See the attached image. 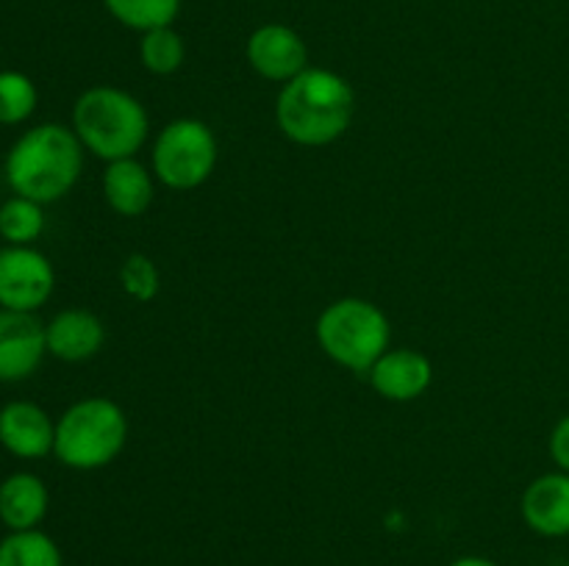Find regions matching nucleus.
I'll list each match as a JSON object with an SVG mask.
<instances>
[{"label":"nucleus","mask_w":569,"mask_h":566,"mask_svg":"<svg viewBox=\"0 0 569 566\" xmlns=\"http://www.w3.org/2000/svg\"><path fill=\"white\" fill-rule=\"evenodd\" d=\"M356 114V92L339 72L306 67L287 81L276 100V122L283 137L303 148H326L348 133Z\"/></svg>","instance_id":"1"},{"label":"nucleus","mask_w":569,"mask_h":566,"mask_svg":"<svg viewBox=\"0 0 569 566\" xmlns=\"http://www.w3.org/2000/svg\"><path fill=\"white\" fill-rule=\"evenodd\" d=\"M81 170V139L59 122H44L22 133L6 159V178L14 194L42 205L64 198L78 183Z\"/></svg>","instance_id":"2"},{"label":"nucleus","mask_w":569,"mask_h":566,"mask_svg":"<svg viewBox=\"0 0 569 566\" xmlns=\"http://www.w3.org/2000/svg\"><path fill=\"white\" fill-rule=\"evenodd\" d=\"M72 131L83 150L106 164L120 159H137L150 133L144 105L131 92L117 87H92L76 100Z\"/></svg>","instance_id":"3"},{"label":"nucleus","mask_w":569,"mask_h":566,"mask_svg":"<svg viewBox=\"0 0 569 566\" xmlns=\"http://www.w3.org/2000/svg\"><path fill=\"white\" fill-rule=\"evenodd\" d=\"M128 416L114 400L87 397L56 422L53 453L64 466L92 472L109 466L126 449Z\"/></svg>","instance_id":"4"},{"label":"nucleus","mask_w":569,"mask_h":566,"mask_svg":"<svg viewBox=\"0 0 569 566\" xmlns=\"http://www.w3.org/2000/svg\"><path fill=\"white\" fill-rule=\"evenodd\" d=\"M315 333L322 353L350 372H370L392 342L389 316L365 297L333 300L317 316Z\"/></svg>","instance_id":"5"},{"label":"nucleus","mask_w":569,"mask_h":566,"mask_svg":"<svg viewBox=\"0 0 569 566\" xmlns=\"http://www.w3.org/2000/svg\"><path fill=\"white\" fill-rule=\"evenodd\" d=\"M220 159L214 131L203 120L181 117L167 122L153 142V175L176 192L203 186Z\"/></svg>","instance_id":"6"},{"label":"nucleus","mask_w":569,"mask_h":566,"mask_svg":"<svg viewBox=\"0 0 569 566\" xmlns=\"http://www.w3.org/2000/svg\"><path fill=\"white\" fill-rule=\"evenodd\" d=\"M53 264L28 244L0 250V305L9 311H37L53 294Z\"/></svg>","instance_id":"7"},{"label":"nucleus","mask_w":569,"mask_h":566,"mask_svg":"<svg viewBox=\"0 0 569 566\" xmlns=\"http://www.w3.org/2000/svg\"><path fill=\"white\" fill-rule=\"evenodd\" d=\"M244 53H248V64L253 67L256 75L267 78V81L287 83L300 75L306 67H311L306 39L283 22H267V26L256 28L248 37Z\"/></svg>","instance_id":"8"},{"label":"nucleus","mask_w":569,"mask_h":566,"mask_svg":"<svg viewBox=\"0 0 569 566\" xmlns=\"http://www.w3.org/2000/svg\"><path fill=\"white\" fill-rule=\"evenodd\" d=\"M48 353L44 325L31 311H0V381H26Z\"/></svg>","instance_id":"9"},{"label":"nucleus","mask_w":569,"mask_h":566,"mask_svg":"<svg viewBox=\"0 0 569 566\" xmlns=\"http://www.w3.org/2000/svg\"><path fill=\"white\" fill-rule=\"evenodd\" d=\"M370 383L383 400L411 403L422 397L433 383V366L428 355L411 347H389L370 370Z\"/></svg>","instance_id":"10"},{"label":"nucleus","mask_w":569,"mask_h":566,"mask_svg":"<svg viewBox=\"0 0 569 566\" xmlns=\"http://www.w3.org/2000/svg\"><path fill=\"white\" fill-rule=\"evenodd\" d=\"M520 514L537 536H569V472H548L528 483L520 499Z\"/></svg>","instance_id":"11"},{"label":"nucleus","mask_w":569,"mask_h":566,"mask_svg":"<svg viewBox=\"0 0 569 566\" xmlns=\"http://www.w3.org/2000/svg\"><path fill=\"white\" fill-rule=\"evenodd\" d=\"M56 425L37 403L17 400L0 411V444L17 458H42L53 453Z\"/></svg>","instance_id":"12"},{"label":"nucleus","mask_w":569,"mask_h":566,"mask_svg":"<svg viewBox=\"0 0 569 566\" xmlns=\"http://www.w3.org/2000/svg\"><path fill=\"white\" fill-rule=\"evenodd\" d=\"M44 338H48V353H53L61 361H70V364H78V361H89L100 353L106 342V327L92 311L67 309L59 311L44 325Z\"/></svg>","instance_id":"13"},{"label":"nucleus","mask_w":569,"mask_h":566,"mask_svg":"<svg viewBox=\"0 0 569 566\" xmlns=\"http://www.w3.org/2000/svg\"><path fill=\"white\" fill-rule=\"evenodd\" d=\"M153 172L137 159H120L106 164L103 198L120 216H142L156 200Z\"/></svg>","instance_id":"14"},{"label":"nucleus","mask_w":569,"mask_h":566,"mask_svg":"<svg viewBox=\"0 0 569 566\" xmlns=\"http://www.w3.org/2000/svg\"><path fill=\"white\" fill-rule=\"evenodd\" d=\"M48 488L31 472H17L0 483V519L11 530H33L48 514Z\"/></svg>","instance_id":"15"},{"label":"nucleus","mask_w":569,"mask_h":566,"mask_svg":"<svg viewBox=\"0 0 569 566\" xmlns=\"http://www.w3.org/2000/svg\"><path fill=\"white\" fill-rule=\"evenodd\" d=\"M103 6L120 26L139 33L172 26L181 14V0H103Z\"/></svg>","instance_id":"16"},{"label":"nucleus","mask_w":569,"mask_h":566,"mask_svg":"<svg viewBox=\"0 0 569 566\" xmlns=\"http://www.w3.org/2000/svg\"><path fill=\"white\" fill-rule=\"evenodd\" d=\"M0 566H64L59 547L50 536L33 530H11L0 542Z\"/></svg>","instance_id":"17"},{"label":"nucleus","mask_w":569,"mask_h":566,"mask_svg":"<svg viewBox=\"0 0 569 566\" xmlns=\"http://www.w3.org/2000/svg\"><path fill=\"white\" fill-rule=\"evenodd\" d=\"M187 59V44L172 26L153 28L139 39V61L153 75H172Z\"/></svg>","instance_id":"18"},{"label":"nucleus","mask_w":569,"mask_h":566,"mask_svg":"<svg viewBox=\"0 0 569 566\" xmlns=\"http://www.w3.org/2000/svg\"><path fill=\"white\" fill-rule=\"evenodd\" d=\"M44 228L42 203L28 198H11L0 205V236L9 244H31Z\"/></svg>","instance_id":"19"},{"label":"nucleus","mask_w":569,"mask_h":566,"mask_svg":"<svg viewBox=\"0 0 569 566\" xmlns=\"http://www.w3.org/2000/svg\"><path fill=\"white\" fill-rule=\"evenodd\" d=\"M37 109V87L22 72H0V122L17 125Z\"/></svg>","instance_id":"20"},{"label":"nucleus","mask_w":569,"mask_h":566,"mask_svg":"<svg viewBox=\"0 0 569 566\" xmlns=\"http://www.w3.org/2000/svg\"><path fill=\"white\" fill-rule=\"evenodd\" d=\"M120 286L137 303H150L161 289L159 266L144 253H131L120 266Z\"/></svg>","instance_id":"21"},{"label":"nucleus","mask_w":569,"mask_h":566,"mask_svg":"<svg viewBox=\"0 0 569 566\" xmlns=\"http://www.w3.org/2000/svg\"><path fill=\"white\" fill-rule=\"evenodd\" d=\"M550 455L561 472H569V414L561 416L550 433Z\"/></svg>","instance_id":"22"},{"label":"nucleus","mask_w":569,"mask_h":566,"mask_svg":"<svg viewBox=\"0 0 569 566\" xmlns=\"http://www.w3.org/2000/svg\"><path fill=\"white\" fill-rule=\"evenodd\" d=\"M450 566H498V564L483 558V555H461V558H456Z\"/></svg>","instance_id":"23"}]
</instances>
